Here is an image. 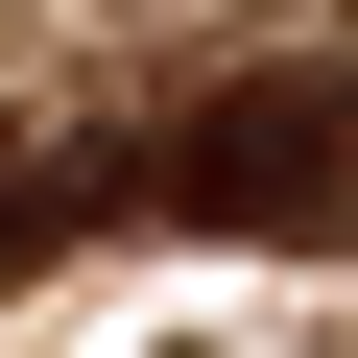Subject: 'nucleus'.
<instances>
[{"label": "nucleus", "mask_w": 358, "mask_h": 358, "mask_svg": "<svg viewBox=\"0 0 358 358\" xmlns=\"http://www.w3.org/2000/svg\"><path fill=\"white\" fill-rule=\"evenodd\" d=\"M143 215H192V239H334L358 215V72H239L143 143Z\"/></svg>", "instance_id": "obj_1"}, {"label": "nucleus", "mask_w": 358, "mask_h": 358, "mask_svg": "<svg viewBox=\"0 0 358 358\" xmlns=\"http://www.w3.org/2000/svg\"><path fill=\"white\" fill-rule=\"evenodd\" d=\"M72 215H143V167H120V143H24V120H0V263H48Z\"/></svg>", "instance_id": "obj_2"}]
</instances>
